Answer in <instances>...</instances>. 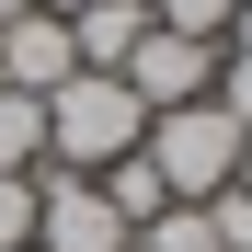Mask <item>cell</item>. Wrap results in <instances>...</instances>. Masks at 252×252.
<instances>
[{"label": "cell", "mask_w": 252, "mask_h": 252, "mask_svg": "<svg viewBox=\"0 0 252 252\" xmlns=\"http://www.w3.org/2000/svg\"><path fill=\"white\" fill-rule=\"evenodd\" d=\"M138 138H149V115H138V92H126L115 69H80V80L46 92V172H103V160H126Z\"/></svg>", "instance_id": "cell-1"}, {"label": "cell", "mask_w": 252, "mask_h": 252, "mask_svg": "<svg viewBox=\"0 0 252 252\" xmlns=\"http://www.w3.org/2000/svg\"><path fill=\"white\" fill-rule=\"evenodd\" d=\"M149 172H160V195H172V206H206V195H218L229 172H241V126L218 115V92H206V103H172V115H149Z\"/></svg>", "instance_id": "cell-2"}, {"label": "cell", "mask_w": 252, "mask_h": 252, "mask_svg": "<svg viewBox=\"0 0 252 252\" xmlns=\"http://www.w3.org/2000/svg\"><path fill=\"white\" fill-rule=\"evenodd\" d=\"M34 252H126V218L92 172H34Z\"/></svg>", "instance_id": "cell-3"}, {"label": "cell", "mask_w": 252, "mask_h": 252, "mask_svg": "<svg viewBox=\"0 0 252 252\" xmlns=\"http://www.w3.org/2000/svg\"><path fill=\"white\" fill-rule=\"evenodd\" d=\"M126 80V92H138V115H172V103H206V92H218V46H195V34H138V58H126L115 69Z\"/></svg>", "instance_id": "cell-4"}, {"label": "cell", "mask_w": 252, "mask_h": 252, "mask_svg": "<svg viewBox=\"0 0 252 252\" xmlns=\"http://www.w3.org/2000/svg\"><path fill=\"white\" fill-rule=\"evenodd\" d=\"M58 80H80V46H69V23H58V12L0 23V92H34V103H46Z\"/></svg>", "instance_id": "cell-5"}, {"label": "cell", "mask_w": 252, "mask_h": 252, "mask_svg": "<svg viewBox=\"0 0 252 252\" xmlns=\"http://www.w3.org/2000/svg\"><path fill=\"white\" fill-rule=\"evenodd\" d=\"M138 34H149V0H92V12H69L80 69H126V58H138Z\"/></svg>", "instance_id": "cell-6"}, {"label": "cell", "mask_w": 252, "mask_h": 252, "mask_svg": "<svg viewBox=\"0 0 252 252\" xmlns=\"http://www.w3.org/2000/svg\"><path fill=\"white\" fill-rule=\"evenodd\" d=\"M103 206H115V218H126V241H138L149 218H160V206H172V195H160V172H149V149H126V160H103Z\"/></svg>", "instance_id": "cell-7"}, {"label": "cell", "mask_w": 252, "mask_h": 252, "mask_svg": "<svg viewBox=\"0 0 252 252\" xmlns=\"http://www.w3.org/2000/svg\"><path fill=\"white\" fill-rule=\"evenodd\" d=\"M0 172H46V103L0 92Z\"/></svg>", "instance_id": "cell-8"}, {"label": "cell", "mask_w": 252, "mask_h": 252, "mask_svg": "<svg viewBox=\"0 0 252 252\" xmlns=\"http://www.w3.org/2000/svg\"><path fill=\"white\" fill-rule=\"evenodd\" d=\"M229 12L241 0H149V23L160 34H195V46H229Z\"/></svg>", "instance_id": "cell-9"}, {"label": "cell", "mask_w": 252, "mask_h": 252, "mask_svg": "<svg viewBox=\"0 0 252 252\" xmlns=\"http://www.w3.org/2000/svg\"><path fill=\"white\" fill-rule=\"evenodd\" d=\"M126 252H218V229H206V206H160Z\"/></svg>", "instance_id": "cell-10"}, {"label": "cell", "mask_w": 252, "mask_h": 252, "mask_svg": "<svg viewBox=\"0 0 252 252\" xmlns=\"http://www.w3.org/2000/svg\"><path fill=\"white\" fill-rule=\"evenodd\" d=\"M0 252H34V172H0Z\"/></svg>", "instance_id": "cell-11"}, {"label": "cell", "mask_w": 252, "mask_h": 252, "mask_svg": "<svg viewBox=\"0 0 252 252\" xmlns=\"http://www.w3.org/2000/svg\"><path fill=\"white\" fill-rule=\"evenodd\" d=\"M218 115L252 138V46H218Z\"/></svg>", "instance_id": "cell-12"}, {"label": "cell", "mask_w": 252, "mask_h": 252, "mask_svg": "<svg viewBox=\"0 0 252 252\" xmlns=\"http://www.w3.org/2000/svg\"><path fill=\"white\" fill-rule=\"evenodd\" d=\"M206 229H218V252H252V195L218 184V195H206Z\"/></svg>", "instance_id": "cell-13"}, {"label": "cell", "mask_w": 252, "mask_h": 252, "mask_svg": "<svg viewBox=\"0 0 252 252\" xmlns=\"http://www.w3.org/2000/svg\"><path fill=\"white\" fill-rule=\"evenodd\" d=\"M229 46H252V0H241V12H229Z\"/></svg>", "instance_id": "cell-14"}, {"label": "cell", "mask_w": 252, "mask_h": 252, "mask_svg": "<svg viewBox=\"0 0 252 252\" xmlns=\"http://www.w3.org/2000/svg\"><path fill=\"white\" fill-rule=\"evenodd\" d=\"M34 12H58V23H69V12H92V0H34Z\"/></svg>", "instance_id": "cell-15"}, {"label": "cell", "mask_w": 252, "mask_h": 252, "mask_svg": "<svg viewBox=\"0 0 252 252\" xmlns=\"http://www.w3.org/2000/svg\"><path fill=\"white\" fill-rule=\"evenodd\" d=\"M229 184H241V195H252V138H241V172H229Z\"/></svg>", "instance_id": "cell-16"}, {"label": "cell", "mask_w": 252, "mask_h": 252, "mask_svg": "<svg viewBox=\"0 0 252 252\" xmlns=\"http://www.w3.org/2000/svg\"><path fill=\"white\" fill-rule=\"evenodd\" d=\"M23 12H34V0H0V23H23Z\"/></svg>", "instance_id": "cell-17"}]
</instances>
